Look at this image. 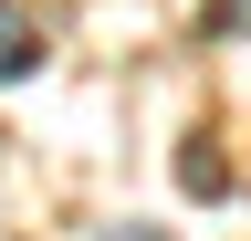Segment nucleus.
I'll return each mask as SVG.
<instances>
[{
    "instance_id": "f257e3e1",
    "label": "nucleus",
    "mask_w": 251,
    "mask_h": 241,
    "mask_svg": "<svg viewBox=\"0 0 251 241\" xmlns=\"http://www.w3.org/2000/svg\"><path fill=\"white\" fill-rule=\"evenodd\" d=\"M31 63H42V32H31L11 0H0V84H11V74H31Z\"/></svg>"
},
{
    "instance_id": "f03ea898",
    "label": "nucleus",
    "mask_w": 251,
    "mask_h": 241,
    "mask_svg": "<svg viewBox=\"0 0 251 241\" xmlns=\"http://www.w3.org/2000/svg\"><path fill=\"white\" fill-rule=\"evenodd\" d=\"M178 178H188L199 199H220V189H230V168H220V147H188V158H178Z\"/></svg>"
},
{
    "instance_id": "20e7f679",
    "label": "nucleus",
    "mask_w": 251,
    "mask_h": 241,
    "mask_svg": "<svg viewBox=\"0 0 251 241\" xmlns=\"http://www.w3.org/2000/svg\"><path fill=\"white\" fill-rule=\"evenodd\" d=\"M105 241H168V231H147V220H126V231H105Z\"/></svg>"
},
{
    "instance_id": "7ed1b4c3",
    "label": "nucleus",
    "mask_w": 251,
    "mask_h": 241,
    "mask_svg": "<svg viewBox=\"0 0 251 241\" xmlns=\"http://www.w3.org/2000/svg\"><path fill=\"white\" fill-rule=\"evenodd\" d=\"M209 32H251V0H220V11H209Z\"/></svg>"
}]
</instances>
